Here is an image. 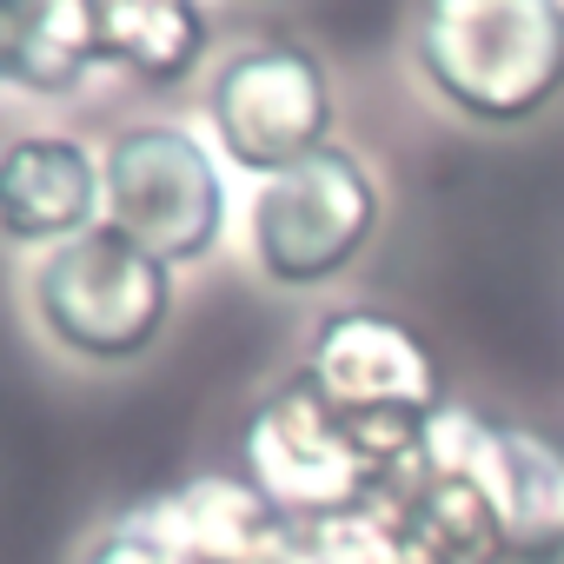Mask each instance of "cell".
<instances>
[{
    "instance_id": "obj_1",
    "label": "cell",
    "mask_w": 564,
    "mask_h": 564,
    "mask_svg": "<svg viewBox=\"0 0 564 564\" xmlns=\"http://www.w3.org/2000/svg\"><path fill=\"white\" fill-rule=\"evenodd\" d=\"M412 61L478 127H524L564 94V0H419Z\"/></svg>"
},
{
    "instance_id": "obj_2",
    "label": "cell",
    "mask_w": 564,
    "mask_h": 564,
    "mask_svg": "<svg viewBox=\"0 0 564 564\" xmlns=\"http://www.w3.org/2000/svg\"><path fill=\"white\" fill-rule=\"evenodd\" d=\"M300 372L333 399V412L352 425L359 452L379 465L386 485L425 452L445 412V379H438L432 346L405 319L372 313V306L326 313Z\"/></svg>"
},
{
    "instance_id": "obj_3",
    "label": "cell",
    "mask_w": 564,
    "mask_h": 564,
    "mask_svg": "<svg viewBox=\"0 0 564 564\" xmlns=\"http://www.w3.org/2000/svg\"><path fill=\"white\" fill-rule=\"evenodd\" d=\"M34 313L47 339L94 366L140 359L173 313V265L140 252L120 226H94L67 246H54L34 272Z\"/></svg>"
},
{
    "instance_id": "obj_4",
    "label": "cell",
    "mask_w": 564,
    "mask_h": 564,
    "mask_svg": "<svg viewBox=\"0 0 564 564\" xmlns=\"http://www.w3.org/2000/svg\"><path fill=\"white\" fill-rule=\"evenodd\" d=\"M246 478L286 511L293 524L346 518L386 491L379 465L359 452L352 425L333 412V399L293 372L286 386H272L252 419H246Z\"/></svg>"
},
{
    "instance_id": "obj_5",
    "label": "cell",
    "mask_w": 564,
    "mask_h": 564,
    "mask_svg": "<svg viewBox=\"0 0 564 564\" xmlns=\"http://www.w3.org/2000/svg\"><path fill=\"white\" fill-rule=\"evenodd\" d=\"M379 232V186L346 153L326 147L286 173H272L252 199V259L272 286H326Z\"/></svg>"
},
{
    "instance_id": "obj_6",
    "label": "cell",
    "mask_w": 564,
    "mask_h": 564,
    "mask_svg": "<svg viewBox=\"0 0 564 564\" xmlns=\"http://www.w3.org/2000/svg\"><path fill=\"white\" fill-rule=\"evenodd\" d=\"M107 226H120L160 265H199L226 226V186L213 153L186 127H127L107 160Z\"/></svg>"
},
{
    "instance_id": "obj_7",
    "label": "cell",
    "mask_w": 564,
    "mask_h": 564,
    "mask_svg": "<svg viewBox=\"0 0 564 564\" xmlns=\"http://www.w3.org/2000/svg\"><path fill=\"white\" fill-rule=\"evenodd\" d=\"M206 113H213L226 160L246 173H265V180L333 147V80L293 41L239 47L213 74Z\"/></svg>"
},
{
    "instance_id": "obj_8",
    "label": "cell",
    "mask_w": 564,
    "mask_h": 564,
    "mask_svg": "<svg viewBox=\"0 0 564 564\" xmlns=\"http://www.w3.org/2000/svg\"><path fill=\"white\" fill-rule=\"evenodd\" d=\"M100 213H107V173L80 140L28 133L0 153V239L54 252L94 232Z\"/></svg>"
},
{
    "instance_id": "obj_9",
    "label": "cell",
    "mask_w": 564,
    "mask_h": 564,
    "mask_svg": "<svg viewBox=\"0 0 564 564\" xmlns=\"http://www.w3.org/2000/svg\"><path fill=\"white\" fill-rule=\"evenodd\" d=\"M153 511L193 551V564H286L300 544V524L252 478L206 471V478H186L173 491H153Z\"/></svg>"
},
{
    "instance_id": "obj_10",
    "label": "cell",
    "mask_w": 564,
    "mask_h": 564,
    "mask_svg": "<svg viewBox=\"0 0 564 564\" xmlns=\"http://www.w3.org/2000/svg\"><path fill=\"white\" fill-rule=\"evenodd\" d=\"M485 485L505 518L511 564L564 557V438L485 419Z\"/></svg>"
},
{
    "instance_id": "obj_11",
    "label": "cell",
    "mask_w": 564,
    "mask_h": 564,
    "mask_svg": "<svg viewBox=\"0 0 564 564\" xmlns=\"http://www.w3.org/2000/svg\"><path fill=\"white\" fill-rule=\"evenodd\" d=\"M100 67L133 74L140 87H180L206 61L199 0H80Z\"/></svg>"
},
{
    "instance_id": "obj_12",
    "label": "cell",
    "mask_w": 564,
    "mask_h": 564,
    "mask_svg": "<svg viewBox=\"0 0 564 564\" xmlns=\"http://www.w3.org/2000/svg\"><path fill=\"white\" fill-rule=\"evenodd\" d=\"M0 41H8V87L28 94H74L100 67L80 0H0Z\"/></svg>"
},
{
    "instance_id": "obj_13",
    "label": "cell",
    "mask_w": 564,
    "mask_h": 564,
    "mask_svg": "<svg viewBox=\"0 0 564 564\" xmlns=\"http://www.w3.org/2000/svg\"><path fill=\"white\" fill-rule=\"evenodd\" d=\"M286 564H412V544L392 518L386 498L346 511V518H319V524H300V544Z\"/></svg>"
},
{
    "instance_id": "obj_14",
    "label": "cell",
    "mask_w": 564,
    "mask_h": 564,
    "mask_svg": "<svg viewBox=\"0 0 564 564\" xmlns=\"http://www.w3.org/2000/svg\"><path fill=\"white\" fill-rule=\"evenodd\" d=\"M80 564H193V551L166 531V518L153 511V498H140V505H127V511L87 544Z\"/></svg>"
},
{
    "instance_id": "obj_15",
    "label": "cell",
    "mask_w": 564,
    "mask_h": 564,
    "mask_svg": "<svg viewBox=\"0 0 564 564\" xmlns=\"http://www.w3.org/2000/svg\"><path fill=\"white\" fill-rule=\"evenodd\" d=\"M0 87H8V41H0Z\"/></svg>"
}]
</instances>
